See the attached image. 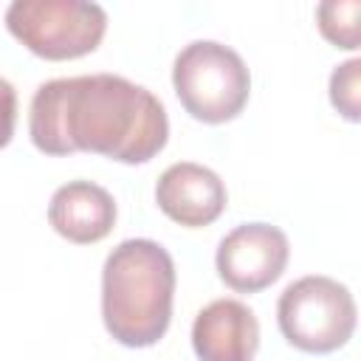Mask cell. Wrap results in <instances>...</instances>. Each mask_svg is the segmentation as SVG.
<instances>
[{"instance_id":"obj_4","label":"cell","mask_w":361,"mask_h":361,"mask_svg":"<svg viewBox=\"0 0 361 361\" xmlns=\"http://www.w3.org/2000/svg\"><path fill=\"white\" fill-rule=\"evenodd\" d=\"M8 34L42 59L93 54L107 31V11L85 0H14L6 11Z\"/></svg>"},{"instance_id":"obj_3","label":"cell","mask_w":361,"mask_h":361,"mask_svg":"<svg viewBox=\"0 0 361 361\" xmlns=\"http://www.w3.org/2000/svg\"><path fill=\"white\" fill-rule=\"evenodd\" d=\"M172 85L192 118L223 124L243 113L251 93V73L243 56L228 45L195 39L175 56Z\"/></svg>"},{"instance_id":"obj_1","label":"cell","mask_w":361,"mask_h":361,"mask_svg":"<svg viewBox=\"0 0 361 361\" xmlns=\"http://www.w3.org/2000/svg\"><path fill=\"white\" fill-rule=\"evenodd\" d=\"M28 133L39 152H96L121 164H147L169 138V118L155 93L116 76L51 79L37 87Z\"/></svg>"},{"instance_id":"obj_7","label":"cell","mask_w":361,"mask_h":361,"mask_svg":"<svg viewBox=\"0 0 361 361\" xmlns=\"http://www.w3.org/2000/svg\"><path fill=\"white\" fill-rule=\"evenodd\" d=\"M226 183L217 172L203 164L180 161L161 172L155 183V203L158 209L189 228H200L214 223L226 209Z\"/></svg>"},{"instance_id":"obj_5","label":"cell","mask_w":361,"mask_h":361,"mask_svg":"<svg viewBox=\"0 0 361 361\" xmlns=\"http://www.w3.org/2000/svg\"><path fill=\"white\" fill-rule=\"evenodd\" d=\"M276 322L288 344L302 353H333L355 330V299L347 285L330 276H302L276 302Z\"/></svg>"},{"instance_id":"obj_6","label":"cell","mask_w":361,"mask_h":361,"mask_svg":"<svg viewBox=\"0 0 361 361\" xmlns=\"http://www.w3.org/2000/svg\"><path fill=\"white\" fill-rule=\"evenodd\" d=\"M290 245L271 223H243L217 245V274L237 293H257L276 282L288 265Z\"/></svg>"},{"instance_id":"obj_8","label":"cell","mask_w":361,"mask_h":361,"mask_svg":"<svg viewBox=\"0 0 361 361\" xmlns=\"http://www.w3.org/2000/svg\"><path fill=\"white\" fill-rule=\"evenodd\" d=\"M192 347L197 361H254L259 322L248 305L237 299H214L195 316Z\"/></svg>"},{"instance_id":"obj_10","label":"cell","mask_w":361,"mask_h":361,"mask_svg":"<svg viewBox=\"0 0 361 361\" xmlns=\"http://www.w3.org/2000/svg\"><path fill=\"white\" fill-rule=\"evenodd\" d=\"M358 17H361V3L358 0H324L316 8L319 31L327 42L344 51L358 48Z\"/></svg>"},{"instance_id":"obj_2","label":"cell","mask_w":361,"mask_h":361,"mask_svg":"<svg viewBox=\"0 0 361 361\" xmlns=\"http://www.w3.org/2000/svg\"><path fill=\"white\" fill-rule=\"evenodd\" d=\"M175 262L155 240L118 243L102 268V319L124 347H152L172 319Z\"/></svg>"},{"instance_id":"obj_11","label":"cell","mask_w":361,"mask_h":361,"mask_svg":"<svg viewBox=\"0 0 361 361\" xmlns=\"http://www.w3.org/2000/svg\"><path fill=\"white\" fill-rule=\"evenodd\" d=\"M330 102L347 118H361V59H347L330 73Z\"/></svg>"},{"instance_id":"obj_9","label":"cell","mask_w":361,"mask_h":361,"mask_svg":"<svg viewBox=\"0 0 361 361\" xmlns=\"http://www.w3.org/2000/svg\"><path fill=\"white\" fill-rule=\"evenodd\" d=\"M48 223L71 243H99L116 226V200L93 180H71L54 192L48 203Z\"/></svg>"},{"instance_id":"obj_12","label":"cell","mask_w":361,"mask_h":361,"mask_svg":"<svg viewBox=\"0 0 361 361\" xmlns=\"http://www.w3.org/2000/svg\"><path fill=\"white\" fill-rule=\"evenodd\" d=\"M17 124V90L8 79L0 76V149L11 141Z\"/></svg>"}]
</instances>
